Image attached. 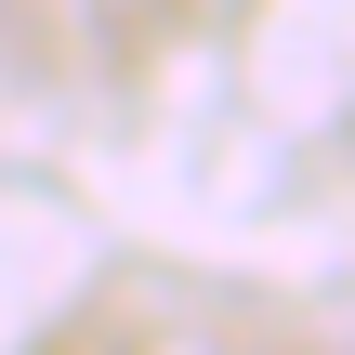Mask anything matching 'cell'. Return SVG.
I'll use <instances>...</instances> for the list:
<instances>
[]
</instances>
